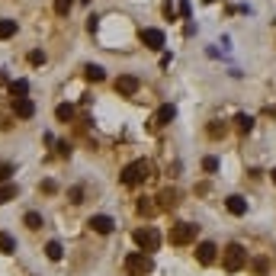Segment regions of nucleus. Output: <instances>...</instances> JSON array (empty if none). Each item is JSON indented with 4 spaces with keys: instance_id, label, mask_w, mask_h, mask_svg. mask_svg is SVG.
<instances>
[{
    "instance_id": "1",
    "label": "nucleus",
    "mask_w": 276,
    "mask_h": 276,
    "mask_svg": "<svg viewBox=\"0 0 276 276\" xmlns=\"http://www.w3.org/2000/svg\"><path fill=\"white\" fill-rule=\"evenodd\" d=\"M151 177V164L148 161H132L122 167V174H119V180H122L125 186H138V183H145V180Z\"/></svg>"
},
{
    "instance_id": "2",
    "label": "nucleus",
    "mask_w": 276,
    "mask_h": 276,
    "mask_svg": "<svg viewBox=\"0 0 276 276\" xmlns=\"http://www.w3.org/2000/svg\"><path fill=\"white\" fill-rule=\"evenodd\" d=\"M247 263V250L241 247V244H228L225 250H222V267L228 270V273H238Z\"/></svg>"
},
{
    "instance_id": "3",
    "label": "nucleus",
    "mask_w": 276,
    "mask_h": 276,
    "mask_svg": "<svg viewBox=\"0 0 276 276\" xmlns=\"http://www.w3.org/2000/svg\"><path fill=\"white\" fill-rule=\"evenodd\" d=\"M125 270L132 276H145V273L154 270V260H151V254H145V250H135V254L125 257Z\"/></svg>"
},
{
    "instance_id": "4",
    "label": "nucleus",
    "mask_w": 276,
    "mask_h": 276,
    "mask_svg": "<svg viewBox=\"0 0 276 276\" xmlns=\"http://www.w3.org/2000/svg\"><path fill=\"white\" fill-rule=\"evenodd\" d=\"M196 231H199V225L180 222V225H174V228H171V244H177V247L193 244V241H196Z\"/></svg>"
},
{
    "instance_id": "5",
    "label": "nucleus",
    "mask_w": 276,
    "mask_h": 276,
    "mask_svg": "<svg viewBox=\"0 0 276 276\" xmlns=\"http://www.w3.org/2000/svg\"><path fill=\"white\" fill-rule=\"evenodd\" d=\"M135 244L145 250V254H151V250L161 247V235L154 231V228H138V231H135Z\"/></svg>"
},
{
    "instance_id": "6",
    "label": "nucleus",
    "mask_w": 276,
    "mask_h": 276,
    "mask_svg": "<svg viewBox=\"0 0 276 276\" xmlns=\"http://www.w3.org/2000/svg\"><path fill=\"white\" fill-rule=\"evenodd\" d=\"M138 77H132V74H122V77H116V93L119 97H135L138 93Z\"/></svg>"
},
{
    "instance_id": "7",
    "label": "nucleus",
    "mask_w": 276,
    "mask_h": 276,
    "mask_svg": "<svg viewBox=\"0 0 276 276\" xmlns=\"http://www.w3.org/2000/svg\"><path fill=\"white\" fill-rule=\"evenodd\" d=\"M177 119V106H171V103H164L158 113H154V119H151V129H164V125H171Z\"/></svg>"
},
{
    "instance_id": "8",
    "label": "nucleus",
    "mask_w": 276,
    "mask_h": 276,
    "mask_svg": "<svg viewBox=\"0 0 276 276\" xmlns=\"http://www.w3.org/2000/svg\"><path fill=\"white\" fill-rule=\"evenodd\" d=\"M141 45L151 52H161L164 49V32L161 29H141Z\"/></svg>"
},
{
    "instance_id": "9",
    "label": "nucleus",
    "mask_w": 276,
    "mask_h": 276,
    "mask_svg": "<svg viewBox=\"0 0 276 276\" xmlns=\"http://www.w3.org/2000/svg\"><path fill=\"white\" fill-rule=\"evenodd\" d=\"M13 116H19V119H32V116H35V103H32L29 97H16V100H13Z\"/></svg>"
},
{
    "instance_id": "10",
    "label": "nucleus",
    "mask_w": 276,
    "mask_h": 276,
    "mask_svg": "<svg viewBox=\"0 0 276 276\" xmlns=\"http://www.w3.org/2000/svg\"><path fill=\"white\" fill-rule=\"evenodd\" d=\"M87 225H90L97 235H110L113 228H116V222L110 219V215H90V222H87Z\"/></svg>"
},
{
    "instance_id": "11",
    "label": "nucleus",
    "mask_w": 276,
    "mask_h": 276,
    "mask_svg": "<svg viewBox=\"0 0 276 276\" xmlns=\"http://www.w3.org/2000/svg\"><path fill=\"white\" fill-rule=\"evenodd\" d=\"M215 250H219V247H215L212 241H202V244L196 247V260L202 263V267H209V263L215 260Z\"/></svg>"
},
{
    "instance_id": "12",
    "label": "nucleus",
    "mask_w": 276,
    "mask_h": 276,
    "mask_svg": "<svg viewBox=\"0 0 276 276\" xmlns=\"http://www.w3.org/2000/svg\"><path fill=\"white\" fill-rule=\"evenodd\" d=\"M225 209L231 212V215H244L247 212V199L244 196H228L225 199Z\"/></svg>"
},
{
    "instance_id": "13",
    "label": "nucleus",
    "mask_w": 276,
    "mask_h": 276,
    "mask_svg": "<svg viewBox=\"0 0 276 276\" xmlns=\"http://www.w3.org/2000/svg\"><path fill=\"white\" fill-rule=\"evenodd\" d=\"M55 119H58V122H71V119H74V106H71V103H61V106L55 110Z\"/></svg>"
},
{
    "instance_id": "14",
    "label": "nucleus",
    "mask_w": 276,
    "mask_h": 276,
    "mask_svg": "<svg viewBox=\"0 0 276 276\" xmlns=\"http://www.w3.org/2000/svg\"><path fill=\"white\" fill-rule=\"evenodd\" d=\"M83 77L93 80V83H100L106 74H103V68H100V65H87V68H83Z\"/></svg>"
},
{
    "instance_id": "15",
    "label": "nucleus",
    "mask_w": 276,
    "mask_h": 276,
    "mask_svg": "<svg viewBox=\"0 0 276 276\" xmlns=\"http://www.w3.org/2000/svg\"><path fill=\"white\" fill-rule=\"evenodd\" d=\"M158 199H161V209H174L180 196H177V189H164V193H161Z\"/></svg>"
},
{
    "instance_id": "16",
    "label": "nucleus",
    "mask_w": 276,
    "mask_h": 276,
    "mask_svg": "<svg viewBox=\"0 0 276 276\" xmlns=\"http://www.w3.org/2000/svg\"><path fill=\"white\" fill-rule=\"evenodd\" d=\"M45 257H49V260H61L65 257V247L58 244V241H49V244H45Z\"/></svg>"
},
{
    "instance_id": "17",
    "label": "nucleus",
    "mask_w": 276,
    "mask_h": 276,
    "mask_svg": "<svg viewBox=\"0 0 276 276\" xmlns=\"http://www.w3.org/2000/svg\"><path fill=\"white\" fill-rule=\"evenodd\" d=\"M0 250H4V254H13V250H16V241H13V235H10V231H0Z\"/></svg>"
},
{
    "instance_id": "18",
    "label": "nucleus",
    "mask_w": 276,
    "mask_h": 276,
    "mask_svg": "<svg viewBox=\"0 0 276 276\" xmlns=\"http://www.w3.org/2000/svg\"><path fill=\"white\" fill-rule=\"evenodd\" d=\"M10 199H16V183H0V206Z\"/></svg>"
},
{
    "instance_id": "19",
    "label": "nucleus",
    "mask_w": 276,
    "mask_h": 276,
    "mask_svg": "<svg viewBox=\"0 0 276 276\" xmlns=\"http://www.w3.org/2000/svg\"><path fill=\"white\" fill-rule=\"evenodd\" d=\"M16 35V19H0V39H10Z\"/></svg>"
},
{
    "instance_id": "20",
    "label": "nucleus",
    "mask_w": 276,
    "mask_h": 276,
    "mask_svg": "<svg viewBox=\"0 0 276 276\" xmlns=\"http://www.w3.org/2000/svg\"><path fill=\"white\" fill-rule=\"evenodd\" d=\"M10 93H13V100L26 97V93H29V80H13V83H10Z\"/></svg>"
},
{
    "instance_id": "21",
    "label": "nucleus",
    "mask_w": 276,
    "mask_h": 276,
    "mask_svg": "<svg viewBox=\"0 0 276 276\" xmlns=\"http://www.w3.org/2000/svg\"><path fill=\"white\" fill-rule=\"evenodd\" d=\"M23 222H26V228L39 231V228H42V215H39V212H26V219H23Z\"/></svg>"
},
{
    "instance_id": "22",
    "label": "nucleus",
    "mask_w": 276,
    "mask_h": 276,
    "mask_svg": "<svg viewBox=\"0 0 276 276\" xmlns=\"http://www.w3.org/2000/svg\"><path fill=\"white\" fill-rule=\"evenodd\" d=\"M135 209H138V215H154V202L151 199H138Z\"/></svg>"
},
{
    "instance_id": "23",
    "label": "nucleus",
    "mask_w": 276,
    "mask_h": 276,
    "mask_svg": "<svg viewBox=\"0 0 276 276\" xmlns=\"http://www.w3.org/2000/svg\"><path fill=\"white\" fill-rule=\"evenodd\" d=\"M235 122H238V129H241V132H250V129H254V119H250V116H244V113L238 116Z\"/></svg>"
},
{
    "instance_id": "24",
    "label": "nucleus",
    "mask_w": 276,
    "mask_h": 276,
    "mask_svg": "<svg viewBox=\"0 0 276 276\" xmlns=\"http://www.w3.org/2000/svg\"><path fill=\"white\" fill-rule=\"evenodd\" d=\"M55 13L58 16H68L71 13V0H55Z\"/></svg>"
},
{
    "instance_id": "25",
    "label": "nucleus",
    "mask_w": 276,
    "mask_h": 276,
    "mask_svg": "<svg viewBox=\"0 0 276 276\" xmlns=\"http://www.w3.org/2000/svg\"><path fill=\"white\" fill-rule=\"evenodd\" d=\"M202 171H206V174H215V171H219V161H215V158H206V161H202Z\"/></svg>"
},
{
    "instance_id": "26",
    "label": "nucleus",
    "mask_w": 276,
    "mask_h": 276,
    "mask_svg": "<svg viewBox=\"0 0 276 276\" xmlns=\"http://www.w3.org/2000/svg\"><path fill=\"white\" fill-rule=\"evenodd\" d=\"M10 174H13V164H0V183H7Z\"/></svg>"
},
{
    "instance_id": "27",
    "label": "nucleus",
    "mask_w": 276,
    "mask_h": 276,
    "mask_svg": "<svg viewBox=\"0 0 276 276\" xmlns=\"http://www.w3.org/2000/svg\"><path fill=\"white\" fill-rule=\"evenodd\" d=\"M29 65H45V52H29Z\"/></svg>"
},
{
    "instance_id": "28",
    "label": "nucleus",
    "mask_w": 276,
    "mask_h": 276,
    "mask_svg": "<svg viewBox=\"0 0 276 276\" xmlns=\"http://www.w3.org/2000/svg\"><path fill=\"white\" fill-rule=\"evenodd\" d=\"M68 196H71V202H80V196H83V186H74Z\"/></svg>"
},
{
    "instance_id": "29",
    "label": "nucleus",
    "mask_w": 276,
    "mask_h": 276,
    "mask_svg": "<svg viewBox=\"0 0 276 276\" xmlns=\"http://www.w3.org/2000/svg\"><path fill=\"white\" fill-rule=\"evenodd\" d=\"M58 154H61V158H68V154H71V148H68V141H58Z\"/></svg>"
},
{
    "instance_id": "30",
    "label": "nucleus",
    "mask_w": 276,
    "mask_h": 276,
    "mask_svg": "<svg viewBox=\"0 0 276 276\" xmlns=\"http://www.w3.org/2000/svg\"><path fill=\"white\" fill-rule=\"evenodd\" d=\"M42 189H45V193H55L58 186H55V180H45V183H42Z\"/></svg>"
},
{
    "instance_id": "31",
    "label": "nucleus",
    "mask_w": 276,
    "mask_h": 276,
    "mask_svg": "<svg viewBox=\"0 0 276 276\" xmlns=\"http://www.w3.org/2000/svg\"><path fill=\"white\" fill-rule=\"evenodd\" d=\"M270 177H273V183H276V167H273V174H270Z\"/></svg>"
}]
</instances>
